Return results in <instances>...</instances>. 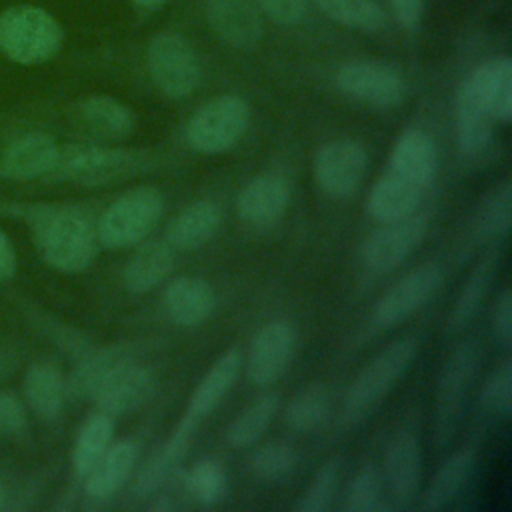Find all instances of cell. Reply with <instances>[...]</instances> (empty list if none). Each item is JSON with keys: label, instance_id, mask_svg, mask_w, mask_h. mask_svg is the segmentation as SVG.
<instances>
[{"label": "cell", "instance_id": "obj_1", "mask_svg": "<svg viewBox=\"0 0 512 512\" xmlns=\"http://www.w3.org/2000/svg\"><path fill=\"white\" fill-rule=\"evenodd\" d=\"M34 244L40 258L60 272H82L98 254L96 224L72 206L44 208L34 220Z\"/></svg>", "mask_w": 512, "mask_h": 512}, {"label": "cell", "instance_id": "obj_2", "mask_svg": "<svg viewBox=\"0 0 512 512\" xmlns=\"http://www.w3.org/2000/svg\"><path fill=\"white\" fill-rule=\"evenodd\" d=\"M480 360V344L474 338H468L450 352L442 366V372L438 376L432 424V440L438 450L452 444L460 430L470 390L480 370Z\"/></svg>", "mask_w": 512, "mask_h": 512}, {"label": "cell", "instance_id": "obj_3", "mask_svg": "<svg viewBox=\"0 0 512 512\" xmlns=\"http://www.w3.org/2000/svg\"><path fill=\"white\" fill-rule=\"evenodd\" d=\"M152 162L144 150L88 144L60 150L54 172L80 186H106L148 172Z\"/></svg>", "mask_w": 512, "mask_h": 512}, {"label": "cell", "instance_id": "obj_4", "mask_svg": "<svg viewBox=\"0 0 512 512\" xmlns=\"http://www.w3.org/2000/svg\"><path fill=\"white\" fill-rule=\"evenodd\" d=\"M416 354L418 340L412 336L392 340L388 346H384L350 384L344 398V422L352 426L368 418L406 374Z\"/></svg>", "mask_w": 512, "mask_h": 512}, {"label": "cell", "instance_id": "obj_5", "mask_svg": "<svg viewBox=\"0 0 512 512\" xmlns=\"http://www.w3.org/2000/svg\"><path fill=\"white\" fill-rule=\"evenodd\" d=\"M164 196L156 186H136L118 196L98 218L96 236L106 248H128L148 238L162 218Z\"/></svg>", "mask_w": 512, "mask_h": 512}, {"label": "cell", "instance_id": "obj_6", "mask_svg": "<svg viewBox=\"0 0 512 512\" xmlns=\"http://www.w3.org/2000/svg\"><path fill=\"white\" fill-rule=\"evenodd\" d=\"M62 46L60 24L42 8L14 6L0 14V52L18 64L50 60Z\"/></svg>", "mask_w": 512, "mask_h": 512}, {"label": "cell", "instance_id": "obj_7", "mask_svg": "<svg viewBox=\"0 0 512 512\" xmlns=\"http://www.w3.org/2000/svg\"><path fill=\"white\" fill-rule=\"evenodd\" d=\"M250 106L238 94H222L196 110L186 126V142L200 154H222L246 134Z\"/></svg>", "mask_w": 512, "mask_h": 512}, {"label": "cell", "instance_id": "obj_8", "mask_svg": "<svg viewBox=\"0 0 512 512\" xmlns=\"http://www.w3.org/2000/svg\"><path fill=\"white\" fill-rule=\"evenodd\" d=\"M148 70L154 86L172 100L192 94L202 78L192 44L174 32L156 34L148 46Z\"/></svg>", "mask_w": 512, "mask_h": 512}, {"label": "cell", "instance_id": "obj_9", "mask_svg": "<svg viewBox=\"0 0 512 512\" xmlns=\"http://www.w3.org/2000/svg\"><path fill=\"white\" fill-rule=\"evenodd\" d=\"M338 90L374 108H392L404 102L408 86L400 70L380 60H352L336 72Z\"/></svg>", "mask_w": 512, "mask_h": 512}, {"label": "cell", "instance_id": "obj_10", "mask_svg": "<svg viewBox=\"0 0 512 512\" xmlns=\"http://www.w3.org/2000/svg\"><path fill=\"white\" fill-rule=\"evenodd\" d=\"M380 474L388 492V508L408 510L416 504L424 478V452L412 432H400L390 440Z\"/></svg>", "mask_w": 512, "mask_h": 512}, {"label": "cell", "instance_id": "obj_11", "mask_svg": "<svg viewBox=\"0 0 512 512\" xmlns=\"http://www.w3.org/2000/svg\"><path fill=\"white\" fill-rule=\"evenodd\" d=\"M366 152L354 140H334L320 146L314 154V180L330 198L352 196L366 174Z\"/></svg>", "mask_w": 512, "mask_h": 512}, {"label": "cell", "instance_id": "obj_12", "mask_svg": "<svg viewBox=\"0 0 512 512\" xmlns=\"http://www.w3.org/2000/svg\"><path fill=\"white\" fill-rule=\"evenodd\" d=\"M442 268L434 262L422 264L394 282L374 306V322L390 328L420 310L440 288Z\"/></svg>", "mask_w": 512, "mask_h": 512}, {"label": "cell", "instance_id": "obj_13", "mask_svg": "<svg viewBox=\"0 0 512 512\" xmlns=\"http://www.w3.org/2000/svg\"><path fill=\"white\" fill-rule=\"evenodd\" d=\"M428 218L412 214L408 218L386 222L374 230L362 246V260L374 272L398 268L426 238Z\"/></svg>", "mask_w": 512, "mask_h": 512}, {"label": "cell", "instance_id": "obj_14", "mask_svg": "<svg viewBox=\"0 0 512 512\" xmlns=\"http://www.w3.org/2000/svg\"><path fill=\"white\" fill-rule=\"evenodd\" d=\"M296 348L294 326L282 318L266 322L252 338L246 376L256 386H270L286 372Z\"/></svg>", "mask_w": 512, "mask_h": 512}, {"label": "cell", "instance_id": "obj_15", "mask_svg": "<svg viewBox=\"0 0 512 512\" xmlns=\"http://www.w3.org/2000/svg\"><path fill=\"white\" fill-rule=\"evenodd\" d=\"M138 360L134 342H116L82 356L66 384L74 398H92L112 376Z\"/></svg>", "mask_w": 512, "mask_h": 512}, {"label": "cell", "instance_id": "obj_16", "mask_svg": "<svg viewBox=\"0 0 512 512\" xmlns=\"http://www.w3.org/2000/svg\"><path fill=\"white\" fill-rule=\"evenodd\" d=\"M198 424H200V420L186 410L184 416L180 418V422L176 424V428L172 430V434L166 438V442L162 446H158L148 456V460L138 470L134 486H132V490L138 498H148L158 492V488L164 484V480L172 474V470L186 456Z\"/></svg>", "mask_w": 512, "mask_h": 512}, {"label": "cell", "instance_id": "obj_17", "mask_svg": "<svg viewBox=\"0 0 512 512\" xmlns=\"http://www.w3.org/2000/svg\"><path fill=\"white\" fill-rule=\"evenodd\" d=\"M290 186L278 174H258L248 180L236 198L238 216L256 228L274 226L288 210Z\"/></svg>", "mask_w": 512, "mask_h": 512}, {"label": "cell", "instance_id": "obj_18", "mask_svg": "<svg viewBox=\"0 0 512 512\" xmlns=\"http://www.w3.org/2000/svg\"><path fill=\"white\" fill-rule=\"evenodd\" d=\"M156 388V376L148 366L138 362L126 366L112 376L94 396L98 412L116 418L140 408L152 396Z\"/></svg>", "mask_w": 512, "mask_h": 512}, {"label": "cell", "instance_id": "obj_19", "mask_svg": "<svg viewBox=\"0 0 512 512\" xmlns=\"http://www.w3.org/2000/svg\"><path fill=\"white\" fill-rule=\"evenodd\" d=\"M436 170L438 152L434 140L418 128L402 132L392 146L388 172L426 190L434 182Z\"/></svg>", "mask_w": 512, "mask_h": 512}, {"label": "cell", "instance_id": "obj_20", "mask_svg": "<svg viewBox=\"0 0 512 512\" xmlns=\"http://www.w3.org/2000/svg\"><path fill=\"white\" fill-rule=\"evenodd\" d=\"M206 18L214 34L234 48L248 50L262 38V20L250 0H206Z\"/></svg>", "mask_w": 512, "mask_h": 512}, {"label": "cell", "instance_id": "obj_21", "mask_svg": "<svg viewBox=\"0 0 512 512\" xmlns=\"http://www.w3.org/2000/svg\"><path fill=\"white\" fill-rule=\"evenodd\" d=\"M60 148L44 132H28L16 138L2 154L0 170L8 178L30 180L54 172Z\"/></svg>", "mask_w": 512, "mask_h": 512}, {"label": "cell", "instance_id": "obj_22", "mask_svg": "<svg viewBox=\"0 0 512 512\" xmlns=\"http://www.w3.org/2000/svg\"><path fill=\"white\" fill-rule=\"evenodd\" d=\"M214 308L216 292L198 276H180L164 292V310L178 326H198L214 314Z\"/></svg>", "mask_w": 512, "mask_h": 512}, {"label": "cell", "instance_id": "obj_23", "mask_svg": "<svg viewBox=\"0 0 512 512\" xmlns=\"http://www.w3.org/2000/svg\"><path fill=\"white\" fill-rule=\"evenodd\" d=\"M124 264V286L134 294L156 288L174 268L176 250L166 240H142Z\"/></svg>", "mask_w": 512, "mask_h": 512}, {"label": "cell", "instance_id": "obj_24", "mask_svg": "<svg viewBox=\"0 0 512 512\" xmlns=\"http://www.w3.org/2000/svg\"><path fill=\"white\" fill-rule=\"evenodd\" d=\"M138 460V446L132 440H118L108 446L92 470L82 478L90 500L112 498L128 480Z\"/></svg>", "mask_w": 512, "mask_h": 512}, {"label": "cell", "instance_id": "obj_25", "mask_svg": "<svg viewBox=\"0 0 512 512\" xmlns=\"http://www.w3.org/2000/svg\"><path fill=\"white\" fill-rule=\"evenodd\" d=\"M498 262H500V248H492L474 264L448 314L446 328L450 332H460L472 322V318L476 316L484 298L490 292V286L498 272Z\"/></svg>", "mask_w": 512, "mask_h": 512}, {"label": "cell", "instance_id": "obj_26", "mask_svg": "<svg viewBox=\"0 0 512 512\" xmlns=\"http://www.w3.org/2000/svg\"><path fill=\"white\" fill-rule=\"evenodd\" d=\"M220 222V208L210 200H198L170 220L164 240L174 250H196L214 238Z\"/></svg>", "mask_w": 512, "mask_h": 512}, {"label": "cell", "instance_id": "obj_27", "mask_svg": "<svg viewBox=\"0 0 512 512\" xmlns=\"http://www.w3.org/2000/svg\"><path fill=\"white\" fill-rule=\"evenodd\" d=\"M422 196V188L386 172L370 188L366 198V210L380 224L396 222L412 216L420 206Z\"/></svg>", "mask_w": 512, "mask_h": 512}, {"label": "cell", "instance_id": "obj_28", "mask_svg": "<svg viewBox=\"0 0 512 512\" xmlns=\"http://www.w3.org/2000/svg\"><path fill=\"white\" fill-rule=\"evenodd\" d=\"M492 124V112L464 80L456 94V132L460 150L468 156L482 154L492 140Z\"/></svg>", "mask_w": 512, "mask_h": 512}, {"label": "cell", "instance_id": "obj_29", "mask_svg": "<svg viewBox=\"0 0 512 512\" xmlns=\"http://www.w3.org/2000/svg\"><path fill=\"white\" fill-rule=\"evenodd\" d=\"M476 470V454L474 450H458L454 452L434 474L428 488L420 496L418 508L424 512H438L448 508L466 484L472 480Z\"/></svg>", "mask_w": 512, "mask_h": 512}, {"label": "cell", "instance_id": "obj_30", "mask_svg": "<svg viewBox=\"0 0 512 512\" xmlns=\"http://www.w3.org/2000/svg\"><path fill=\"white\" fill-rule=\"evenodd\" d=\"M472 90L488 106L494 120L508 122L512 118V62L510 58H494L482 62L466 78Z\"/></svg>", "mask_w": 512, "mask_h": 512}, {"label": "cell", "instance_id": "obj_31", "mask_svg": "<svg viewBox=\"0 0 512 512\" xmlns=\"http://www.w3.org/2000/svg\"><path fill=\"white\" fill-rule=\"evenodd\" d=\"M78 116L94 136L104 140H124L132 136L136 128L134 112L126 104L104 94L84 98L78 106Z\"/></svg>", "mask_w": 512, "mask_h": 512}, {"label": "cell", "instance_id": "obj_32", "mask_svg": "<svg viewBox=\"0 0 512 512\" xmlns=\"http://www.w3.org/2000/svg\"><path fill=\"white\" fill-rule=\"evenodd\" d=\"M240 368H242V354L236 348L226 350L202 376V380L198 382V386L190 396L186 410L194 414L198 420H202L212 410H216L218 404L234 386L240 374Z\"/></svg>", "mask_w": 512, "mask_h": 512}, {"label": "cell", "instance_id": "obj_33", "mask_svg": "<svg viewBox=\"0 0 512 512\" xmlns=\"http://www.w3.org/2000/svg\"><path fill=\"white\" fill-rule=\"evenodd\" d=\"M24 394L40 418L56 420L64 406L66 382L54 364L38 362L24 374Z\"/></svg>", "mask_w": 512, "mask_h": 512}, {"label": "cell", "instance_id": "obj_34", "mask_svg": "<svg viewBox=\"0 0 512 512\" xmlns=\"http://www.w3.org/2000/svg\"><path fill=\"white\" fill-rule=\"evenodd\" d=\"M332 410V396L324 382H310L302 386L284 410L286 424L296 432H312L320 428Z\"/></svg>", "mask_w": 512, "mask_h": 512}, {"label": "cell", "instance_id": "obj_35", "mask_svg": "<svg viewBox=\"0 0 512 512\" xmlns=\"http://www.w3.org/2000/svg\"><path fill=\"white\" fill-rule=\"evenodd\" d=\"M112 438L114 422L110 416L96 412L84 420L72 450V466L80 478H84L92 470V466L112 444Z\"/></svg>", "mask_w": 512, "mask_h": 512}, {"label": "cell", "instance_id": "obj_36", "mask_svg": "<svg viewBox=\"0 0 512 512\" xmlns=\"http://www.w3.org/2000/svg\"><path fill=\"white\" fill-rule=\"evenodd\" d=\"M278 410V394H262L246 408H242L226 428V440L234 448L254 446L268 430Z\"/></svg>", "mask_w": 512, "mask_h": 512}, {"label": "cell", "instance_id": "obj_37", "mask_svg": "<svg viewBox=\"0 0 512 512\" xmlns=\"http://www.w3.org/2000/svg\"><path fill=\"white\" fill-rule=\"evenodd\" d=\"M512 222V184L500 182L480 202L474 216V234L480 240L506 238Z\"/></svg>", "mask_w": 512, "mask_h": 512}, {"label": "cell", "instance_id": "obj_38", "mask_svg": "<svg viewBox=\"0 0 512 512\" xmlns=\"http://www.w3.org/2000/svg\"><path fill=\"white\" fill-rule=\"evenodd\" d=\"M248 464L252 474L258 476L260 480L278 482L294 472L298 456L290 444L282 440H272L256 446L248 458Z\"/></svg>", "mask_w": 512, "mask_h": 512}, {"label": "cell", "instance_id": "obj_39", "mask_svg": "<svg viewBox=\"0 0 512 512\" xmlns=\"http://www.w3.org/2000/svg\"><path fill=\"white\" fill-rule=\"evenodd\" d=\"M342 476V458H328L312 476L308 488L302 492L298 504L294 506L298 512H326L332 506V500L338 492Z\"/></svg>", "mask_w": 512, "mask_h": 512}, {"label": "cell", "instance_id": "obj_40", "mask_svg": "<svg viewBox=\"0 0 512 512\" xmlns=\"http://www.w3.org/2000/svg\"><path fill=\"white\" fill-rule=\"evenodd\" d=\"M316 4L324 14L348 28L374 32L386 22L384 12L372 0H316Z\"/></svg>", "mask_w": 512, "mask_h": 512}, {"label": "cell", "instance_id": "obj_41", "mask_svg": "<svg viewBox=\"0 0 512 512\" xmlns=\"http://www.w3.org/2000/svg\"><path fill=\"white\" fill-rule=\"evenodd\" d=\"M480 406L496 418L512 414V358L506 356L484 380L480 390Z\"/></svg>", "mask_w": 512, "mask_h": 512}, {"label": "cell", "instance_id": "obj_42", "mask_svg": "<svg viewBox=\"0 0 512 512\" xmlns=\"http://www.w3.org/2000/svg\"><path fill=\"white\" fill-rule=\"evenodd\" d=\"M382 474L380 470L368 462L364 464L348 484L344 496L346 512H374L382 502Z\"/></svg>", "mask_w": 512, "mask_h": 512}, {"label": "cell", "instance_id": "obj_43", "mask_svg": "<svg viewBox=\"0 0 512 512\" xmlns=\"http://www.w3.org/2000/svg\"><path fill=\"white\" fill-rule=\"evenodd\" d=\"M188 494L202 506H212L224 498L226 472L214 460H200L186 476Z\"/></svg>", "mask_w": 512, "mask_h": 512}, {"label": "cell", "instance_id": "obj_44", "mask_svg": "<svg viewBox=\"0 0 512 512\" xmlns=\"http://www.w3.org/2000/svg\"><path fill=\"white\" fill-rule=\"evenodd\" d=\"M492 334L496 344L508 352L512 346V292L508 286L502 288L496 298L492 310Z\"/></svg>", "mask_w": 512, "mask_h": 512}, {"label": "cell", "instance_id": "obj_45", "mask_svg": "<svg viewBox=\"0 0 512 512\" xmlns=\"http://www.w3.org/2000/svg\"><path fill=\"white\" fill-rule=\"evenodd\" d=\"M26 430V412L22 402L8 392L0 394V434L14 436Z\"/></svg>", "mask_w": 512, "mask_h": 512}, {"label": "cell", "instance_id": "obj_46", "mask_svg": "<svg viewBox=\"0 0 512 512\" xmlns=\"http://www.w3.org/2000/svg\"><path fill=\"white\" fill-rule=\"evenodd\" d=\"M274 22L282 26L298 24L306 12V0H254Z\"/></svg>", "mask_w": 512, "mask_h": 512}, {"label": "cell", "instance_id": "obj_47", "mask_svg": "<svg viewBox=\"0 0 512 512\" xmlns=\"http://www.w3.org/2000/svg\"><path fill=\"white\" fill-rule=\"evenodd\" d=\"M396 20L406 30H416L422 22L424 14V0H390Z\"/></svg>", "mask_w": 512, "mask_h": 512}, {"label": "cell", "instance_id": "obj_48", "mask_svg": "<svg viewBox=\"0 0 512 512\" xmlns=\"http://www.w3.org/2000/svg\"><path fill=\"white\" fill-rule=\"evenodd\" d=\"M16 272V250L4 230H0V282Z\"/></svg>", "mask_w": 512, "mask_h": 512}, {"label": "cell", "instance_id": "obj_49", "mask_svg": "<svg viewBox=\"0 0 512 512\" xmlns=\"http://www.w3.org/2000/svg\"><path fill=\"white\" fill-rule=\"evenodd\" d=\"M172 508H174V504L168 496H154L152 494V500L146 504V510H150V512H168Z\"/></svg>", "mask_w": 512, "mask_h": 512}, {"label": "cell", "instance_id": "obj_50", "mask_svg": "<svg viewBox=\"0 0 512 512\" xmlns=\"http://www.w3.org/2000/svg\"><path fill=\"white\" fill-rule=\"evenodd\" d=\"M136 4H140V6H144V8H154V6H160V4H164L166 0H134Z\"/></svg>", "mask_w": 512, "mask_h": 512}, {"label": "cell", "instance_id": "obj_51", "mask_svg": "<svg viewBox=\"0 0 512 512\" xmlns=\"http://www.w3.org/2000/svg\"><path fill=\"white\" fill-rule=\"evenodd\" d=\"M0 504H2V486H0Z\"/></svg>", "mask_w": 512, "mask_h": 512}]
</instances>
